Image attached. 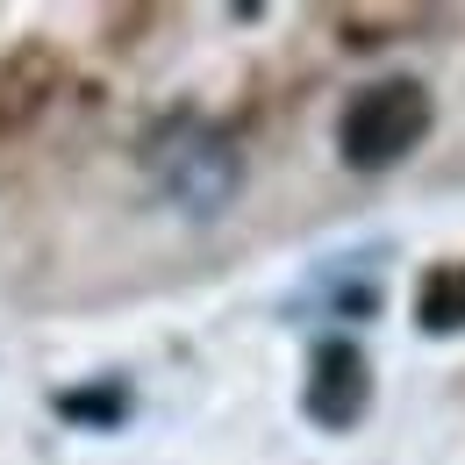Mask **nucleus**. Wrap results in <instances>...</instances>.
<instances>
[{
	"instance_id": "7ed1b4c3",
	"label": "nucleus",
	"mask_w": 465,
	"mask_h": 465,
	"mask_svg": "<svg viewBox=\"0 0 465 465\" xmlns=\"http://www.w3.org/2000/svg\"><path fill=\"white\" fill-rule=\"evenodd\" d=\"M365 394H372V372H365V351L330 337L315 351V372H308V415L322 430H351L365 415Z\"/></svg>"
},
{
	"instance_id": "f03ea898",
	"label": "nucleus",
	"mask_w": 465,
	"mask_h": 465,
	"mask_svg": "<svg viewBox=\"0 0 465 465\" xmlns=\"http://www.w3.org/2000/svg\"><path fill=\"white\" fill-rule=\"evenodd\" d=\"M151 173H158V186L173 193L179 208L215 215V208L236 193V151L223 143V136L179 122V129H165V136L151 143Z\"/></svg>"
},
{
	"instance_id": "f257e3e1",
	"label": "nucleus",
	"mask_w": 465,
	"mask_h": 465,
	"mask_svg": "<svg viewBox=\"0 0 465 465\" xmlns=\"http://www.w3.org/2000/svg\"><path fill=\"white\" fill-rule=\"evenodd\" d=\"M430 129V94L422 79H380L365 94H351L344 122H337V143H344V165L372 173V165H394L422 143Z\"/></svg>"
},
{
	"instance_id": "20e7f679",
	"label": "nucleus",
	"mask_w": 465,
	"mask_h": 465,
	"mask_svg": "<svg viewBox=\"0 0 465 465\" xmlns=\"http://www.w3.org/2000/svg\"><path fill=\"white\" fill-rule=\"evenodd\" d=\"M415 308H422V330H465V265H437Z\"/></svg>"
}]
</instances>
